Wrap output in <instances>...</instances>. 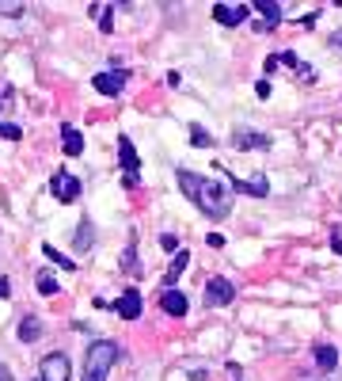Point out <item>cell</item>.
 I'll use <instances>...</instances> for the list:
<instances>
[{
	"label": "cell",
	"mask_w": 342,
	"mask_h": 381,
	"mask_svg": "<svg viewBox=\"0 0 342 381\" xmlns=\"http://www.w3.org/2000/svg\"><path fill=\"white\" fill-rule=\"evenodd\" d=\"M175 176H179V187H183V194H186V199H190L206 217L225 221V217L232 214V191H228L225 183L209 180V176H198V172H190V168H179Z\"/></svg>",
	"instance_id": "1"
},
{
	"label": "cell",
	"mask_w": 342,
	"mask_h": 381,
	"mask_svg": "<svg viewBox=\"0 0 342 381\" xmlns=\"http://www.w3.org/2000/svg\"><path fill=\"white\" fill-rule=\"evenodd\" d=\"M118 362V343L114 339H95L84 355V370H80V381H107L111 366Z\"/></svg>",
	"instance_id": "2"
},
{
	"label": "cell",
	"mask_w": 342,
	"mask_h": 381,
	"mask_svg": "<svg viewBox=\"0 0 342 381\" xmlns=\"http://www.w3.org/2000/svg\"><path fill=\"white\" fill-rule=\"evenodd\" d=\"M50 194L57 202H65V206H69V202H80V194H84V187H80V180L72 172H65V168H57V172L50 176Z\"/></svg>",
	"instance_id": "3"
},
{
	"label": "cell",
	"mask_w": 342,
	"mask_h": 381,
	"mask_svg": "<svg viewBox=\"0 0 342 381\" xmlns=\"http://www.w3.org/2000/svg\"><path fill=\"white\" fill-rule=\"evenodd\" d=\"M217 168H221V164H217ZM221 172L228 176V191H243V194H251V199H266V194H270V183H266V176H263V172L247 176V180L232 176V168H221Z\"/></svg>",
	"instance_id": "4"
},
{
	"label": "cell",
	"mask_w": 342,
	"mask_h": 381,
	"mask_svg": "<svg viewBox=\"0 0 342 381\" xmlns=\"http://www.w3.org/2000/svg\"><path fill=\"white\" fill-rule=\"evenodd\" d=\"M38 378H42V381H72V362H69V355H61V351L46 355L42 366H38Z\"/></svg>",
	"instance_id": "5"
},
{
	"label": "cell",
	"mask_w": 342,
	"mask_h": 381,
	"mask_svg": "<svg viewBox=\"0 0 342 381\" xmlns=\"http://www.w3.org/2000/svg\"><path fill=\"white\" fill-rule=\"evenodd\" d=\"M118 160H122V172H126V187H137V180H141V157H137L129 137H118Z\"/></svg>",
	"instance_id": "6"
},
{
	"label": "cell",
	"mask_w": 342,
	"mask_h": 381,
	"mask_svg": "<svg viewBox=\"0 0 342 381\" xmlns=\"http://www.w3.org/2000/svg\"><path fill=\"white\" fill-rule=\"evenodd\" d=\"M126 80H129L126 69H103V72H95V77H92V88L99 95H118L122 88H126Z\"/></svg>",
	"instance_id": "7"
},
{
	"label": "cell",
	"mask_w": 342,
	"mask_h": 381,
	"mask_svg": "<svg viewBox=\"0 0 342 381\" xmlns=\"http://www.w3.org/2000/svg\"><path fill=\"white\" fill-rule=\"evenodd\" d=\"M111 309L118 313L122 320H141V313H145V297H141V290H126V294H122L118 302H111Z\"/></svg>",
	"instance_id": "8"
},
{
	"label": "cell",
	"mask_w": 342,
	"mask_h": 381,
	"mask_svg": "<svg viewBox=\"0 0 342 381\" xmlns=\"http://www.w3.org/2000/svg\"><path fill=\"white\" fill-rule=\"evenodd\" d=\"M236 302V286L228 279H209L206 282V305H213V309H225V305Z\"/></svg>",
	"instance_id": "9"
},
{
	"label": "cell",
	"mask_w": 342,
	"mask_h": 381,
	"mask_svg": "<svg viewBox=\"0 0 342 381\" xmlns=\"http://www.w3.org/2000/svg\"><path fill=\"white\" fill-rule=\"evenodd\" d=\"M251 8L247 4H213V20L221 23V27H240L243 20H247Z\"/></svg>",
	"instance_id": "10"
},
{
	"label": "cell",
	"mask_w": 342,
	"mask_h": 381,
	"mask_svg": "<svg viewBox=\"0 0 342 381\" xmlns=\"http://www.w3.org/2000/svg\"><path fill=\"white\" fill-rule=\"evenodd\" d=\"M232 145H236V149H270V137L259 134V130H236Z\"/></svg>",
	"instance_id": "11"
},
{
	"label": "cell",
	"mask_w": 342,
	"mask_h": 381,
	"mask_svg": "<svg viewBox=\"0 0 342 381\" xmlns=\"http://www.w3.org/2000/svg\"><path fill=\"white\" fill-rule=\"evenodd\" d=\"M61 149H65V157H80L84 153V137H80V130L72 123L61 126Z\"/></svg>",
	"instance_id": "12"
},
{
	"label": "cell",
	"mask_w": 342,
	"mask_h": 381,
	"mask_svg": "<svg viewBox=\"0 0 342 381\" xmlns=\"http://www.w3.org/2000/svg\"><path fill=\"white\" fill-rule=\"evenodd\" d=\"M160 309H164L168 317H186L190 305H186V297L179 294V290H164V294H160Z\"/></svg>",
	"instance_id": "13"
},
{
	"label": "cell",
	"mask_w": 342,
	"mask_h": 381,
	"mask_svg": "<svg viewBox=\"0 0 342 381\" xmlns=\"http://www.w3.org/2000/svg\"><path fill=\"white\" fill-rule=\"evenodd\" d=\"M186 263H190V252H183V248H179L175 259H171V267H168V274H164V290H175V282H179V274L186 271Z\"/></svg>",
	"instance_id": "14"
},
{
	"label": "cell",
	"mask_w": 342,
	"mask_h": 381,
	"mask_svg": "<svg viewBox=\"0 0 342 381\" xmlns=\"http://www.w3.org/2000/svg\"><path fill=\"white\" fill-rule=\"evenodd\" d=\"M259 12L266 15V20H259V23H255L259 31H274V27L282 23V8H278V4H270V0H259Z\"/></svg>",
	"instance_id": "15"
},
{
	"label": "cell",
	"mask_w": 342,
	"mask_h": 381,
	"mask_svg": "<svg viewBox=\"0 0 342 381\" xmlns=\"http://www.w3.org/2000/svg\"><path fill=\"white\" fill-rule=\"evenodd\" d=\"M316 366H320V370H327V374H331V370L339 366V351H335L331 343H320V347H316Z\"/></svg>",
	"instance_id": "16"
},
{
	"label": "cell",
	"mask_w": 342,
	"mask_h": 381,
	"mask_svg": "<svg viewBox=\"0 0 342 381\" xmlns=\"http://www.w3.org/2000/svg\"><path fill=\"white\" fill-rule=\"evenodd\" d=\"M38 336H42V320H38V317H23L19 320V339H23V343H35Z\"/></svg>",
	"instance_id": "17"
},
{
	"label": "cell",
	"mask_w": 342,
	"mask_h": 381,
	"mask_svg": "<svg viewBox=\"0 0 342 381\" xmlns=\"http://www.w3.org/2000/svg\"><path fill=\"white\" fill-rule=\"evenodd\" d=\"M42 256H46V259H50V263H57V267H65V271H76V259H69V256H61V252H57V248H50V244H46V248H42Z\"/></svg>",
	"instance_id": "18"
},
{
	"label": "cell",
	"mask_w": 342,
	"mask_h": 381,
	"mask_svg": "<svg viewBox=\"0 0 342 381\" xmlns=\"http://www.w3.org/2000/svg\"><path fill=\"white\" fill-rule=\"evenodd\" d=\"M57 290H61V286H57L54 274H50V271H38V294H42V297H54Z\"/></svg>",
	"instance_id": "19"
},
{
	"label": "cell",
	"mask_w": 342,
	"mask_h": 381,
	"mask_svg": "<svg viewBox=\"0 0 342 381\" xmlns=\"http://www.w3.org/2000/svg\"><path fill=\"white\" fill-rule=\"evenodd\" d=\"M72 240H76V248H80V252H88V248H92V240H95V233H92V221H84V225H80V233H76V237H72Z\"/></svg>",
	"instance_id": "20"
},
{
	"label": "cell",
	"mask_w": 342,
	"mask_h": 381,
	"mask_svg": "<svg viewBox=\"0 0 342 381\" xmlns=\"http://www.w3.org/2000/svg\"><path fill=\"white\" fill-rule=\"evenodd\" d=\"M190 145H194V149H209V145H213V137H209V130H202V126H190Z\"/></svg>",
	"instance_id": "21"
},
{
	"label": "cell",
	"mask_w": 342,
	"mask_h": 381,
	"mask_svg": "<svg viewBox=\"0 0 342 381\" xmlns=\"http://www.w3.org/2000/svg\"><path fill=\"white\" fill-rule=\"evenodd\" d=\"M122 271H126V274H137V252H133V240H129V248H126V259H122Z\"/></svg>",
	"instance_id": "22"
},
{
	"label": "cell",
	"mask_w": 342,
	"mask_h": 381,
	"mask_svg": "<svg viewBox=\"0 0 342 381\" xmlns=\"http://www.w3.org/2000/svg\"><path fill=\"white\" fill-rule=\"evenodd\" d=\"M0 137H4V141H15V137H23V130L15 123H0Z\"/></svg>",
	"instance_id": "23"
},
{
	"label": "cell",
	"mask_w": 342,
	"mask_h": 381,
	"mask_svg": "<svg viewBox=\"0 0 342 381\" xmlns=\"http://www.w3.org/2000/svg\"><path fill=\"white\" fill-rule=\"evenodd\" d=\"M0 15L15 20V15H23V4H12V0H0Z\"/></svg>",
	"instance_id": "24"
},
{
	"label": "cell",
	"mask_w": 342,
	"mask_h": 381,
	"mask_svg": "<svg viewBox=\"0 0 342 381\" xmlns=\"http://www.w3.org/2000/svg\"><path fill=\"white\" fill-rule=\"evenodd\" d=\"M160 248H164V252H179V237L175 233H164V237H160Z\"/></svg>",
	"instance_id": "25"
},
{
	"label": "cell",
	"mask_w": 342,
	"mask_h": 381,
	"mask_svg": "<svg viewBox=\"0 0 342 381\" xmlns=\"http://www.w3.org/2000/svg\"><path fill=\"white\" fill-rule=\"evenodd\" d=\"M255 95H259V100H266V95H270V80H259V84H255Z\"/></svg>",
	"instance_id": "26"
},
{
	"label": "cell",
	"mask_w": 342,
	"mask_h": 381,
	"mask_svg": "<svg viewBox=\"0 0 342 381\" xmlns=\"http://www.w3.org/2000/svg\"><path fill=\"white\" fill-rule=\"evenodd\" d=\"M4 297H12V282H8L4 274H0V302H4Z\"/></svg>",
	"instance_id": "27"
},
{
	"label": "cell",
	"mask_w": 342,
	"mask_h": 381,
	"mask_svg": "<svg viewBox=\"0 0 342 381\" xmlns=\"http://www.w3.org/2000/svg\"><path fill=\"white\" fill-rule=\"evenodd\" d=\"M0 381H15V378H12V370H8L4 362H0Z\"/></svg>",
	"instance_id": "28"
},
{
	"label": "cell",
	"mask_w": 342,
	"mask_h": 381,
	"mask_svg": "<svg viewBox=\"0 0 342 381\" xmlns=\"http://www.w3.org/2000/svg\"><path fill=\"white\" fill-rule=\"evenodd\" d=\"M331 46H339V50H342V31H335V35H331Z\"/></svg>",
	"instance_id": "29"
},
{
	"label": "cell",
	"mask_w": 342,
	"mask_h": 381,
	"mask_svg": "<svg viewBox=\"0 0 342 381\" xmlns=\"http://www.w3.org/2000/svg\"><path fill=\"white\" fill-rule=\"evenodd\" d=\"M331 248H335V252L342 256V240H339V237H335V240H331Z\"/></svg>",
	"instance_id": "30"
},
{
	"label": "cell",
	"mask_w": 342,
	"mask_h": 381,
	"mask_svg": "<svg viewBox=\"0 0 342 381\" xmlns=\"http://www.w3.org/2000/svg\"><path fill=\"white\" fill-rule=\"evenodd\" d=\"M0 111H4V100H0Z\"/></svg>",
	"instance_id": "31"
},
{
	"label": "cell",
	"mask_w": 342,
	"mask_h": 381,
	"mask_svg": "<svg viewBox=\"0 0 342 381\" xmlns=\"http://www.w3.org/2000/svg\"><path fill=\"white\" fill-rule=\"evenodd\" d=\"M38 381H42V378H38Z\"/></svg>",
	"instance_id": "32"
}]
</instances>
